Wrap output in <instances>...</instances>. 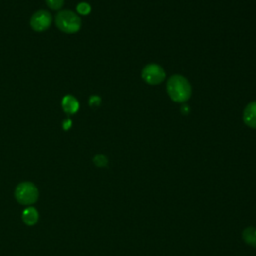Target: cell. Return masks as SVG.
Returning a JSON list of instances; mask_svg holds the SVG:
<instances>
[{
  "label": "cell",
  "mask_w": 256,
  "mask_h": 256,
  "mask_svg": "<svg viewBox=\"0 0 256 256\" xmlns=\"http://www.w3.org/2000/svg\"><path fill=\"white\" fill-rule=\"evenodd\" d=\"M242 238L245 243L250 246L256 247V228L255 227H247L243 230Z\"/></svg>",
  "instance_id": "obj_9"
},
{
  "label": "cell",
  "mask_w": 256,
  "mask_h": 256,
  "mask_svg": "<svg viewBox=\"0 0 256 256\" xmlns=\"http://www.w3.org/2000/svg\"><path fill=\"white\" fill-rule=\"evenodd\" d=\"M100 102H101L100 98L98 96L94 95V96H91L89 99V105L91 107H97L100 104Z\"/></svg>",
  "instance_id": "obj_13"
},
{
  "label": "cell",
  "mask_w": 256,
  "mask_h": 256,
  "mask_svg": "<svg viewBox=\"0 0 256 256\" xmlns=\"http://www.w3.org/2000/svg\"><path fill=\"white\" fill-rule=\"evenodd\" d=\"M166 90L169 97L178 103L188 100L192 93L190 83L181 75L170 77L166 84Z\"/></svg>",
  "instance_id": "obj_1"
},
{
  "label": "cell",
  "mask_w": 256,
  "mask_h": 256,
  "mask_svg": "<svg viewBox=\"0 0 256 256\" xmlns=\"http://www.w3.org/2000/svg\"><path fill=\"white\" fill-rule=\"evenodd\" d=\"M71 127H72V120H70V119H67V120L62 122L63 130L67 131V130H69Z\"/></svg>",
  "instance_id": "obj_14"
},
{
  "label": "cell",
  "mask_w": 256,
  "mask_h": 256,
  "mask_svg": "<svg viewBox=\"0 0 256 256\" xmlns=\"http://www.w3.org/2000/svg\"><path fill=\"white\" fill-rule=\"evenodd\" d=\"M39 192L37 187L31 182H22L15 189V198L23 205H30L38 199Z\"/></svg>",
  "instance_id": "obj_3"
},
{
  "label": "cell",
  "mask_w": 256,
  "mask_h": 256,
  "mask_svg": "<svg viewBox=\"0 0 256 256\" xmlns=\"http://www.w3.org/2000/svg\"><path fill=\"white\" fill-rule=\"evenodd\" d=\"M61 106L65 113L67 114H74L79 109V102L72 95H66L62 98Z\"/></svg>",
  "instance_id": "obj_7"
},
{
  "label": "cell",
  "mask_w": 256,
  "mask_h": 256,
  "mask_svg": "<svg viewBox=\"0 0 256 256\" xmlns=\"http://www.w3.org/2000/svg\"><path fill=\"white\" fill-rule=\"evenodd\" d=\"M142 79L151 85H156L161 83L165 78V71L158 64H148L146 65L141 73Z\"/></svg>",
  "instance_id": "obj_4"
},
{
  "label": "cell",
  "mask_w": 256,
  "mask_h": 256,
  "mask_svg": "<svg viewBox=\"0 0 256 256\" xmlns=\"http://www.w3.org/2000/svg\"><path fill=\"white\" fill-rule=\"evenodd\" d=\"M47 5L53 10H57L62 7L64 0H45Z\"/></svg>",
  "instance_id": "obj_12"
},
{
  "label": "cell",
  "mask_w": 256,
  "mask_h": 256,
  "mask_svg": "<svg viewBox=\"0 0 256 256\" xmlns=\"http://www.w3.org/2000/svg\"><path fill=\"white\" fill-rule=\"evenodd\" d=\"M243 121L250 128H256V101L250 102L243 111Z\"/></svg>",
  "instance_id": "obj_6"
},
{
  "label": "cell",
  "mask_w": 256,
  "mask_h": 256,
  "mask_svg": "<svg viewBox=\"0 0 256 256\" xmlns=\"http://www.w3.org/2000/svg\"><path fill=\"white\" fill-rule=\"evenodd\" d=\"M38 217L39 215L37 210L33 207L26 208L22 213V219L24 221V223L29 226L36 224V222L38 221Z\"/></svg>",
  "instance_id": "obj_8"
},
{
  "label": "cell",
  "mask_w": 256,
  "mask_h": 256,
  "mask_svg": "<svg viewBox=\"0 0 256 256\" xmlns=\"http://www.w3.org/2000/svg\"><path fill=\"white\" fill-rule=\"evenodd\" d=\"M57 27L65 33H75L81 27L79 16L70 10H63L57 13L55 19Z\"/></svg>",
  "instance_id": "obj_2"
},
{
  "label": "cell",
  "mask_w": 256,
  "mask_h": 256,
  "mask_svg": "<svg viewBox=\"0 0 256 256\" xmlns=\"http://www.w3.org/2000/svg\"><path fill=\"white\" fill-rule=\"evenodd\" d=\"M93 162L97 167H105L108 164V159L106 156L99 154L93 158Z\"/></svg>",
  "instance_id": "obj_11"
},
{
  "label": "cell",
  "mask_w": 256,
  "mask_h": 256,
  "mask_svg": "<svg viewBox=\"0 0 256 256\" xmlns=\"http://www.w3.org/2000/svg\"><path fill=\"white\" fill-rule=\"evenodd\" d=\"M51 15L45 10H40L34 13L30 19V26L35 31H44L51 24Z\"/></svg>",
  "instance_id": "obj_5"
},
{
  "label": "cell",
  "mask_w": 256,
  "mask_h": 256,
  "mask_svg": "<svg viewBox=\"0 0 256 256\" xmlns=\"http://www.w3.org/2000/svg\"><path fill=\"white\" fill-rule=\"evenodd\" d=\"M76 11L81 14V15H87L90 13L91 11V7L88 3L86 2H80L78 3V5L76 6Z\"/></svg>",
  "instance_id": "obj_10"
}]
</instances>
